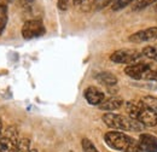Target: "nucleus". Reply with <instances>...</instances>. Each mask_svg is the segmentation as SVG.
<instances>
[{
    "label": "nucleus",
    "mask_w": 157,
    "mask_h": 152,
    "mask_svg": "<svg viewBox=\"0 0 157 152\" xmlns=\"http://www.w3.org/2000/svg\"><path fill=\"white\" fill-rule=\"evenodd\" d=\"M126 111L129 117L141 123L144 127H156L157 126V112L145 104L143 100L140 101H127Z\"/></svg>",
    "instance_id": "obj_1"
},
{
    "label": "nucleus",
    "mask_w": 157,
    "mask_h": 152,
    "mask_svg": "<svg viewBox=\"0 0 157 152\" xmlns=\"http://www.w3.org/2000/svg\"><path fill=\"white\" fill-rule=\"evenodd\" d=\"M104 140L106 142V145L120 152H143L139 142L134 138L127 135L124 133H121L117 131H111L108 132L104 135Z\"/></svg>",
    "instance_id": "obj_2"
},
{
    "label": "nucleus",
    "mask_w": 157,
    "mask_h": 152,
    "mask_svg": "<svg viewBox=\"0 0 157 152\" xmlns=\"http://www.w3.org/2000/svg\"><path fill=\"white\" fill-rule=\"evenodd\" d=\"M105 126H108L111 129L115 131H124V132H141L144 129V126L139 123L138 121L133 120L129 116L113 114L108 112L104 114L101 117Z\"/></svg>",
    "instance_id": "obj_3"
},
{
    "label": "nucleus",
    "mask_w": 157,
    "mask_h": 152,
    "mask_svg": "<svg viewBox=\"0 0 157 152\" xmlns=\"http://www.w3.org/2000/svg\"><path fill=\"white\" fill-rule=\"evenodd\" d=\"M20 142V132L16 126H9L1 135L0 152H16Z\"/></svg>",
    "instance_id": "obj_4"
},
{
    "label": "nucleus",
    "mask_w": 157,
    "mask_h": 152,
    "mask_svg": "<svg viewBox=\"0 0 157 152\" xmlns=\"http://www.w3.org/2000/svg\"><path fill=\"white\" fill-rule=\"evenodd\" d=\"M144 57L141 52H139L137 50H129V48H122V50H117L115 51L111 56H110V60L114 63H118V64H136L141 60V58Z\"/></svg>",
    "instance_id": "obj_5"
},
{
    "label": "nucleus",
    "mask_w": 157,
    "mask_h": 152,
    "mask_svg": "<svg viewBox=\"0 0 157 152\" xmlns=\"http://www.w3.org/2000/svg\"><path fill=\"white\" fill-rule=\"evenodd\" d=\"M46 29L40 19H29L22 27V36L25 40L40 38L45 34Z\"/></svg>",
    "instance_id": "obj_6"
},
{
    "label": "nucleus",
    "mask_w": 157,
    "mask_h": 152,
    "mask_svg": "<svg viewBox=\"0 0 157 152\" xmlns=\"http://www.w3.org/2000/svg\"><path fill=\"white\" fill-rule=\"evenodd\" d=\"M157 39V27H150L143 30H139L137 33L132 34L128 40L134 44H141V42H149Z\"/></svg>",
    "instance_id": "obj_7"
},
{
    "label": "nucleus",
    "mask_w": 157,
    "mask_h": 152,
    "mask_svg": "<svg viewBox=\"0 0 157 152\" xmlns=\"http://www.w3.org/2000/svg\"><path fill=\"white\" fill-rule=\"evenodd\" d=\"M83 97H85V99L87 100L88 104H91V105H98V106L104 101V99H105L104 92L100 91L97 87H94V86L87 87L85 89V92H83Z\"/></svg>",
    "instance_id": "obj_8"
},
{
    "label": "nucleus",
    "mask_w": 157,
    "mask_h": 152,
    "mask_svg": "<svg viewBox=\"0 0 157 152\" xmlns=\"http://www.w3.org/2000/svg\"><path fill=\"white\" fill-rule=\"evenodd\" d=\"M138 142L143 152H157V136L152 134H140Z\"/></svg>",
    "instance_id": "obj_9"
},
{
    "label": "nucleus",
    "mask_w": 157,
    "mask_h": 152,
    "mask_svg": "<svg viewBox=\"0 0 157 152\" xmlns=\"http://www.w3.org/2000/svg\"><path fill=\"white\" fill-rule=\"evenodd\" d=\"M150 65H151L150 63H141V62H139V63H136V64L127 65V66L124 68V73L129 76V77L134 78V80H140L143 73H144Z\"/></svg>",
    "instance_id": "obj_10"
},
{
    "label": "nucleus",
    "mask_w": 157,
    "mask_h": 152,
    "mask_svg": "<svg viewBox=\"0 0 157 152\" xmlns=\"http://www.w3.org/2000/svg\"><path fill=\"white\" fill-rule=\"evenodd\" d=\"M123 99L120 97H111L108 99H104V101L99 105V109L103 111H108V112H113L115 110H118L122 105H123Z\"/></svg>",
    "instance_id": "obj_11"
},
{
    "label": "nucleus",
    "mask_w": 157,
    "mask_h": 152,
    "mask_svg": "<svg viewBox=\"0 0 157 152\" xmlns=\"http://www.w3.org/2000/svg\"><path fill=\"white\" fill-rule=\"evenodd\" d=\"M96 78H97V81L100 82L101 85L108 86V87H113V86H115L117 83V77L114 75V74L109 73V71L99 73L98 75L96 76Z\"/></svg>",
    "instance_id": "obj_12"
},
{
    "label": "nucleus",
    "mask_w": 157,
    "mask_h": 152,
    "mask_svg": "<svg viewBox=\"0 0 157 152\" xmlns=\"http://www.w3.org/2000/svg\"><path fill=\"white\" fill-rule=\"evenodd\" d=\"M140 80H145V81H157V66L150 65L141 75Z\"/></svg>",
    "instance_id": "obj_13"
},
{
    "label": "nucleus",
    "mask_w": 157,
    "mask_h": 152,
    "mask_svg": "<svg viewBox=\"0 0 157 152\" xmlns=\"http://www.w3.org/2000/svg\"><path fill=\"white\" fill-rule=\"evenodd\" d=\"M7 23V7L4 4H0V35L2 34Z\"/></svg>",
    "instance_id": "obj_14"
},
{
    "label": "nucleus",
    "mask_w": 157,
    "mask_h": 152,
    "mask_svg": "<svg viewBox=\"0 0 157 152\" xmlns=\"http://www.w3.org/2000/svg\"><path fill=\"white\" fill-rule=\"evenodd\" d=\"M143 56L146 58H150L152 60H156L157 62V45H154V46H146L143 48L141 51Z\"/></svg>",
    "instance_id": "obj_15"
},
{
    "label": "nucleus",
    "mask_w": 157,
    "mask_h": 152,
    "mask_svg": "<svg viewBox=\"0 0 157 152\" xmlns=\"http://www.w3.org/2000/svg\"><path fill=\"white\" fill-rule=\"evenodd\" d=\"M155 2H157V0H134L132 9L134 11H139V10H143V9H145V7L155 4Z\"/></svg>",
    "instance_id": "obj_16"
},
{
    "label": "nucleus",
    "mask_w": 157,
    "mask_h": 152,
    "mask_svg": "<svg viewBox=\"0 0 157 152\" xmlns=\"http://www.w3.org/2000/svg\"><path fill=\"white\" fill-rule=\"evenodd\" d=\"M81 146H82L83 152H99L98 150H97V147L93 145V142H92L91 140L86 139V138L81 140Z\"/></svg>",
    "instance_id": "obj_17"
},
{
    "label": "nucleus",
    "mask_w": 157,
    "mask_h": 152,
    "mask_svg": "<svg viewBox=\"0 0 157 152\" xmlns=\"http://www.w3.org/2000/svg\"><path fill=\"white\" fill-rule=\"evenodd\" d=\"M30 151V140L28 138H23L20 140L16 152H29Z\"/></svg>",
    "instance_id": "obj_18"
},
{
    "label": "nucleus",
    "mask_w": 157,
    "mask_h": 152,
    "mask_svg": "<svg viewBox=\"0 0 157 152\" xmlns=\"http://www.w3.org/2000/svg\"><path fill=\"white\" fill-rule=\"evenodd\" d=\"M145 104H147L150 108H152L155 111L157 112V97H154V95H146L141 99Z\"/></svg>",
    "instance_id": "obj_19"
},
{
    "label": "nucleus",
    "mask_w": 157,
    "mask_h": 152,
    "mask_svg": "<svg viewBox=\"0 0 157 152\" xmlns=\"http://www.w3.org/2000/svg\"><path fill=\"white\" fill-rule=\"evenodd\" d=\"M134 0H115V2L113 4V10L114 11H118L121 9H124L127 5H129Z\"/></svg>",
    "instance_id": "obj_20"
},
{
    "label": "nucleus",
    "mask_w": 157,
    "mask_h": 152,
    "mask_svg": "<svg viewBox=\"0 0 157 152\" xmlns=\"http://www.w3.org/2000/svg\"><path fill=\"white\" fill-rule=\"evenodd\" d=\"M80 6L82 11H90L96 6V0H82Z\"/></svg>",
    "instance_id": "obj_21"
},
{
    "label": "nucleus",
    "mask_w": 157,
    "mask_h": 152,
    "mask_svg": "<svg viewBox=\"0 0 157 152\" xmlns=\"http://www.w3.org/2000/svg\"><path fill=\"white\" fill-rule=\"evenodd\" d=\"M113 0H96V7L97 9H104L105 6H108Z\"/></svg>",
    "instance_id": "obj_22"
},
{
    "label": "nucleus",
    "mask_w": 157,
    "mask_h": 152,
    "mask_svg": "<svg viewBox=\"0 0 157 152\" xmlns=\"http://www.w3.org/2000/svg\"><path fill=\"white\" fill-rule=\"evenodd\" d=\"M69 2L70 0H58V9L62 11H65L69 6Z\"/></svg>",
    "instance_id": "obj_23"
},
{
    "label": "nucleus",
    "mask_w": 157,
    "mask_h": 152,
    "mask_svg": "<svg viewBox=\"0 0 157 152\" xmlns=\"http://www.w3.org/2000/svg\"><path fill=\"white\" fill-rule=\"evenodd\" d=\"M1 135H2V121L0 118V140H1Z\"/></svg>",
    "instance_id": "obj_24"
},
{
    "label": "nucleus",
    "mask_w": 157,
    "mask_h": 152,
    "mask_svg": "<svg viewBox=\"0 0 157 152\" xmlns=\"http://www.w3.org/2000/svg\"><path fill=\"white\" fill-rule=\"evenodd\" d=\"M81 1H82V0H73V4H74V5H80Z\"/></svg>",
    "instance_id": "obj_25"
},
{
    "label": "nucleus",
    "mask_w": 157,
    "mask_h": 152,
    "mask_svg": "<svg viewBox=\"0 0 157 152\" xmlns=\"http://www.w3.org/2000/svg\"><path fill=\"white\" fill-rule=\"evenodd\" d=\"M22 1H24V2H32V1H34V0H22Z\"/></svg>",
    "instance_id": "obj_26"
},
{
    "label": "nucleus",
    "mask_w": 157,
    "mask_h": 152,
    "mask_svg": "<svg viewBox=\"0 0 157 152\" xmlns=\"http://www.w3.org/2000/svg\"><path fill=\"white\" fill-rule=\"evenodd\" d=\"M29 152H38V150H36V149H33V150H30Z\"/></svg>",
    "instance_id": "obj_27"
},
{
    "label": "nucleus",
    "mask_w": 157,
    "mask_h": 152,
    "mask_svg": "<svg viewBox=\"0 0 157 152\" xmlns=\"http://www.w3.org/2000/svg\"><path fill=\"white\" fill-rule=\"evenodd\" d=\"M7 1H10V2H11V1H13V0H7Z\"/></svg>",
    "instance_id": "obj_28"
},
{
    "label": "nucleus",
    "mask_w": 157,
    "mask_h": 152,
    "mask_svg": "<svg viewBox=\"0 0 157 152\" xmlns=\"http://www.w3.org/2000/svg\"><path fill=\"white\" fill-rule=\"evenodd\" d=\"M156 10H157V4H156Z\"/></svg>",
    "instance_id": "obj_29"
},
{
    "label": "nucleus",
    "mask_w": 157,
    "mask_h": 152,
    "mask_svg": "<svg viewBox=\"0 0 157 152\" xmlns=\"http://www.w3.org/2000/svg\"><path fill=\"white\" fill-rule=\"evenodd\" d=\"M156 133H157V131H156Z\"/></svg>",
    "instance_id": "obj_30"
}]
</instances>
